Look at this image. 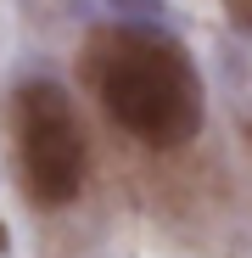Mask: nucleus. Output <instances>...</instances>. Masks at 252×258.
Returning <instances> with one entry per match:
<instances>
[{
  "label": "nucleus",
  "mask_w": 252,
  "mask_h": 258,
  "mask_svg": "<svg viewBox=\"0 0 252 258\" xmlns=\"http://www.w3.org/2000/svg\"><path fill=\"white\" fill-rule=\"evenodd\" d=\"M224 17H230L241 34H252V0H224Z\"/></svg>",
  "instance_id": "7ed1b4c3"
},
{
  "label": "nucleus",
  "mask_w": 252,
  "mask_h": 258,
  "mask_svg": "<svg viewBox=\"0 0 252 258\" xmlns=\"http://www.w3.org/2000/svg\"><path fill=\"white\" fill-rule=\"evenodd\" d=\"M78 73L107 107V118L157 152L196 141L207 118V90L191 51L157 23H107L90 28L78 51Z\"/></svg>",
  "instance_id": "f257e3e1"
},
{
  "label": "nucleus",
  "mask_w": 252,
  "mask_h": 258,
  "mask_svg": "<svg viewBox=\"0 0 252 258\" xmlns=\"http://www.w3.org/2000/svg\"><path fill=\"white\" fill-rule=\"evenodd\" d=\"M6 247H12V236H6V230H0V252H6Z\"/></svg>",
  "instance_id": "39448f33"
},
{
  "label": "nucleus",
  "mask_w": 252,
  "mask_h": 258,
  "mask_svg": "<svg viewBox=\"0 0 252 258\" xmlns=\"http://www.w3.org/2000/svg\"><path fill=\"white\" fill-rule=\"evenodd\" d=\"M12 123H17V163H23V185L39 208H62L84 185V146L78 112L56 79H23L12 96Z\"/></svg>",
  "instance_id": "f03ea898"
},
{
  "label": "nucleus",
  "mask_w": 252,
  "mask_h": 258,
  "mask_svg": "<svg viewBox=\"0 0 252 258\" xmlns=\"http://www.w3.org/2000/svg\"><path fill=\"white\" fill-rule=\"evenodd\" d=\"M118 6H129V12H146V17H157V0H118Z\"/></svg>",
  "instance_id": "20e7f679"
}]
</instances>
